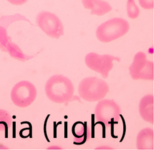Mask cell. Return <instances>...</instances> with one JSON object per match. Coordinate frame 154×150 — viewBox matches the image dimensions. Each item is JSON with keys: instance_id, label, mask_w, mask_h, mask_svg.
Returning <instances> with one entry per match:
<instances>
[{"instance_id": "cell-1", "label": "cell", "mask_w": 154, "mask_h": 150, "mask_svg": "<svg viewBox=\"0 0 154 150\" xmlns=\"http://www.w3.org/2000/svg\"><path fill=\"white\" fill-rule=\"evenodd\" d=\"M45 92L48 98L53 102L62 104L68 102L74 93L72 81L63 75H54L46 81Z\"/></svg>"}, {"instance_id": "cell-2", "label": "cell", "mask_w": 154, "mask_h": 150, "mask_svg": "<svg viewBox=\"0 0 154 150\" xmlns=\"http://www.w3.org/2000/svg\"><path fill=\"white\" fill-rule=\"evenodd\" d=\"M109 86L106 81L96 77L82 79L78 86L79 96L88 102L99 101L107 95Z\"/></svg>"}, {"instance_id": "cell-3", "label": "cell", "mask_w": 154, "mask_h": 150, "mask_svg": "<svg viewBox=\"0 0 154 150\" xmlns=\"http://www.w3.org/2000/svg\"><path fill=\"white\" fill-rule=\"evenodd\" d=\"M129 30L128 22L114 17L100 24L96 29V36L101 42L108 43L125 36Z\"/></svg>"}, {"instance_id": "cell-4", "label": "cell", "mask_w": 154, "mask_h": 150, "mask_svg": "<svg viewBox=\"0 0 154 150\" xmlns=\"http://www.w3.org/2000/svg\"><path fill=\"white\" fill-rule=\"evenodd\" d=\"M121 112L120 107L114 100L102 99L95 107V120L101 122L106 127H109L120 120Z\"/></svg>"}, {"instance_id": "cell-5", "label": "cell", "mask_w": 154, "mask_h": 150, "mask_svg": "<svg viewBox=\"0 0 154 150\" xmlns=\"http://www.w3.org/2000/svg\"><path fill=\"white\" fill-rule=\"evenodd\" d=\"M36 96V87L32 83L26 80L17 83L10 93L12 102L20 108L29 106L35 101Z\"/></svg>"}, {"instance_id": "cell-6", "label": "cell", "mask_w": 154, "mask_h": 150, "mask_svg": "<svg viewBox=\"0 0 154 150\" xmlns=\"http://www.w3.org/2000/svg\"><path fill=\"white\" fill-rule=\"evenodd\" d=\"M37 25L47 36L58 39L64 34V27L61 20L54 13L48 11L39 12L35 18Z\"/></svg>"}, {"instance_id": "cell-7", "label": "cell", "mask_w": 154, "mask_h": 150, "mask_svg": "<svg viewBox=\"0 0 154 150\" xmlns=\"http://www.w3.org/2000/svg\"><path fill=\"white\" fill-rule=\"evenodd\" d=\"M129 70L131 78L134 80H153V63L147 60L144 52L139 51L135 54Z\"/></svg>"}, {"instance_id": "cell-8", "label": "cell", "mask_w": 154, "mask_h": 150, "mask_svg": "<svg viewBox=\"0 0 154 150\" xmlns=\"http://www.w3.org/2000/svg\"><path fill=\"white\" fill-rule=\"evenodd\" d=\"M84 60L90 69L100 73L103 78H106L113 67V61H120V59L109 54L100 55L96 52H90L85 55Z\"/></svg>"}, {"instance_id": "cell-9", "label": "cell", "mask_w": 154, "mask_h": 150, "mask_svg": "<svg viewBox=\"0 0 154 150\" xmlns=\"http://www.w3.org/2000/svg\"><path fill=\"white\" fill-rule=\"evenodd\" d=\"M139 113L144 121L151 124L153 123V95L144 96L139 102Z\"/></svg>"}, {"instance_id": "cell-10", "label": "cell", "mask_w": 154, "mask_h": 150, "mask_svg": "<svg viewBox=\"0 0 154 150\" xmlns=\"http://www.w3.org/2000/svg\"><path fill=\"white\" fill-rule=\"evenodd\" d=\"M136 146L138 150L153 149V130L149 127L141 130L136 139Z\"/></svg>"}, {"instance_id": "cell-11", "label": "cell", "mask_w": 154, "mask_h": 150, "mask_svg": "<svg viewBox=\"0 0 154 150\" xmlns=\"http://www.w3.org/2000/svg\"><path fill=\"white\" fill-rule=\"evenodd\" d=\"M85 8L91 10L90 14L96 16H103L112 9L111 5L103 0H81Z\"/></svg>"}, {"instance_id": "cell-12", "label": "cell", "mask_w": 154, "mask_h": 150, "mask_svg": "<svg viewBox=\"0 0 154 150\" xmlns=\"http://www.w3.org/2000/svg\"><path fill=\"white\" fill-rule=\"evenodd\" d=\"M72 133L74 137V142L79 144H82L87 141L91 135L87 122L84 123L81 121L75 122L72 127Z\"/></svg>"}, {"instance_id": "cell-13", "label": "cell", "mask_w": 154, "mask_h": 150, "mask_svg": "<svg viewBox=\"0 0 154 150\" xmlns=\"http://www.w3.org/2000/svg\"><path fill=\"white\" fill-rule=\"evenodd\" d=\"M126 10L128 16L132 19H134L138 17L140 10L138 7L137 5L134 0H128L126 3Z\"/></svg>"}, {"instance_id": "cell-14", "label": "cell", "mask_w": 154, "mask_h": 150, "mask_svg": "<svg viewBox=\"0 0 154 150\" xmlns=\"http://www.w3.org/2000/svg\"><path fill=\"white\" fill-rule=\"evenodd\" d=\"M140 6L146 9H152L153 7V0H138Z\"/></svg>"}, {"instance_id": "cell-15", "label": "cell", "mask_w": 154, "mask_h": 150, "mask_svg": "<svg viewBox=\"0 0 154 150\" xmlns=\"http://www.w3.org/2000/svg\"><path fill=\"white\" fill-rule=\"evenodd\" d=\"M8 2L14 5H21L25 4L28 0H7Z\"/></svg>"}]
</instances>
